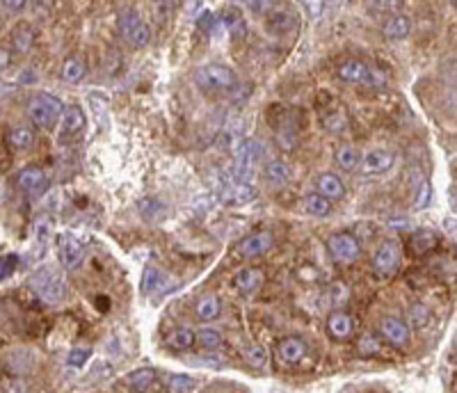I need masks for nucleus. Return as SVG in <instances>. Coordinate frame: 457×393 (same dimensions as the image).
<instances>
[{"instance_id": "f257e3e1", "label": "nucleus", "mask_w": 457, "mask_h": 393, "mask_svg": "<svg viewBox=\"0 0 457 393\" xmlns=\"http://www.w3.org/2000/svg\"><path fill=\"white\" fill-rule=\"evenodd\" d=\"M30 288L39 295V299L49 302V304H58L67 295V286H64V277L60 270L44 265L30 277Z\"/></svg>"}, {"instance_id": "f03ea898", "label": "nucleus", "mask_w": 457, "mask_h": 393, "mask_svg": "<svg viewBox=\"0 0 457 393\" xmlns=\"http://www.w3.org/2000/svg\"><path fill=\"white\" fill-rule=\"evenodd\" d=\"M263 146L259 140H243L236 146L233 153V167H231V181L233 183H250V176L256 167V162L261 160Z\"/></svg>"}, {"instance_id": "7ed1b4c3", "label": "nucleus", "mask_w": 457, "mask_h": 393, "mask_svg": "<svg viewBox=\"0 0 457 393\" xmlns=\"http://www.w3.org/2000/svg\"><path fill=\"white\" fill-rule=\"evenodd\" d=\"M62 110H64V103L53 94H34L30 98V103H27V117H30V122L39 128H51L53 124L60 122L62 117Z\"/></svg>"}, {"instance_id": "20e7f679", "label": "nucleus", "mask_w": 457, "mask_h": 393, "mask_svg": "<svg viewBox=\"0 0 457 393\" xmlns=\"http://www.w3.org/2000/svg\"><path fill=\"white\" fill-rule=\"evenodd\" d=\"M195 80L208 91H231L238 85L236 73L224 64H201L195 69Z\"/></svg>"}, {"instance_id": "39448f33", "label": "nucleus", "mask_w": 457, "mask_h": 393, "mask_svg": "<svg viewBox=\"0 0 457 393\" xmlns=\"http://www.w3.org/2000/svg\"><path fill=\"white\" fill-rule=\"evenodd\" d=\"M338 78L345 82H352V85H384L387 78L380 69H373L368 64H363L359 60H347L338 67Z\"/></svg>"}, {"instance_id": "423d86ee", "label": "nucleus", "mask_w": 457, "mask_h": 393, "mask_svg": "<svg viewBox=\"0 0 457 393\" xmlns=\"http://www.w3.org/2000/svg\"><path fill=\"white\" fill-rule=\"evenodd\" d=\"M119 25H122L124 39L131 46H135V49H144V46L151 41L149 25L142 21V16L137 14V9L126 7L122 12V16H119Z\"/></svg>"}, {"instance_id": "0eeeda50", "label": "nucleus", "mask_w": 457, "mask_h": 393, "mask_svg": "<svg viewBox=\"0 0 457 393\" xmlns=\"http://www.w3.org/2000/svg\"><path fill=\"white\" fill-rule=\"evenodd\" d=\"M60 128H58V142L60 144H71L80 140V135L85 133V126H87V117L82 112V108L78 105H69L62 110V117H60Z\"/></svg>"}, {"instance_id": "6e6552de", "label": "nucleus", "mask_w": 457, "mask_h": 393, "mask_svg": "<svg viewBox=\"0 0 457 393\" xmlns=\"http://www.w3.org/2000/svg\"><path fill=\"white\" fill-rule=\"evenodd\" d=\"M327 252L336 263H354L361 254V245L352 233L341 231V233L329 236Z\"/></svg>"}, {"instance_id": "1a4fd4ad", "label": "nucleus", "mask_w": 457, "mask_h": 393, "mask_svg": "<svg viewBox=\"0 0 457 393\" xmlns=\"http://www.w3.org/2000/svg\"><path fill=\"white\" fill-rule=\"evenodd\" d=\"M400 259H402L400 243L396 240V238H387V240L380 243L378 252H375V256H373V268L380 274H393L398 270Z\"/></svg>"}, {"instance_id": "9d476101", "label": "nucleus", "mask_w": 457, "mask_h": 393, "mask_svg": "<svg viewBox=\"0 0 457 393\" xmlns=\"http://www.w3.org/2000/svg\"><path fill=\"white\" fill-rule=\"evenodd\" d=\"M60 259H62L64 270H69V272L78 270L82 265V261H85V247H82V243L76 236L64 233L60 238Z\"/></svg>"}, {"instance_id": "9b49d317", "label": "nucleus", "mask_w": 457, "mask_h": 393, "mask_svg": "<svg viewBox=\"0 0 457 393\" xmlns=\"http://www.w3.org/2000/svg\"><path fill=\"white\" fill-rule=\"evenodd\" d=\"M272 245H274V236L270 231H256L252 236H247L245 240L238 245V254H240L243 259H256V256L268 252Z\"/></svg>"}, {"instance_id": "f8f14e48", "label": "nucleus", "mask_w": 457, "mask_h": 393, "mask_svg": "<svg viewBox=\"0 0 457 393\" xmlns=\"http://www.w3.org/2000/svg\"><path fill=\"white\" fill-rule=\"evenodd\" d=\"M380 334L387 343L396 345V347H402L407 341H409V327L405 320L400 318H393V316H387L382 318L380 323Z\"/></svg>"}, {"instance_id": "ddd939ff", "label": "nucleus", "mask_w": 457, "mask_h": 393, "mask_svg": "<svg viewBox=\"0 0 457 393\" xmlns=\"http://www.w3.org/2000/svg\"><path fill=\"white\" fill-rule=\"evenodd\" d=\"M393 162H396V155H393L391 151H384V149H373L368 151L361 158V174H384V172H389L393 167Z\"/></svg>"}, {"instance_id": "4468645a", "label": "nucleus", "mask_w": 457, "mask_h": 393, "mask_svg": "<svg viewBox=\"0 0 457 393\" xmlns=\"http://www.w3.org/2000/svg\"><path fill=\"white\" fill-rule=\"evenodd\" d=\"M354 332V318L350 314H345V311H334V314H329L327 318V334L336 338V341H345V338H350Z\"/></svg>"}, {"instance_id": "2eb2a0df", "label": "nucleus", "mask_w": 457, "mask_h": 393, "mask_svg": "<svg viewBox=\"0 0 457 393\" xmlns=\"http://www.w3.org/2000/svg\"><path fill=\"white\" fill-rule=\"evenodd\" d=\"M46 183H49L46 172L41 167H37V165L21 169V174L16 176V186L25 192H30V195H39V192L46 188Z\"/></svg>"}, {"instance_id": "dca6fc26", "label": "nucleus", "mask_w": 457, "mask_h": 393, "mask_svg": "<svg viewBox=\"0 0 457 393\" xmlns=\"http://www.w3.org/2000/svg\"><path fill=\"white\" fill-rule=\"evenodd\" d=\"M316 188H318V195L325 197L327 201H338L345 197V183L332 172L320 174L316 179Z\"/></svg>"}, {"instance_id": "f3484780", "label": "nucleus", "mask_w": 457, "mask_h": 393, "mask_svg": "<svg viewBox=\"0 0 457 393\" xmlns=\"http://www.w3.org/2000/svg\"><path fill=\"white\" fill-rule=\"evenodd\" d=\"M256 197H259V192H256V188L252 186V183H233V181H228V186L222 190V199L226 201V204H250V201H254Z\"/></svg>"}, {"instance_id": "a211bd4d", "label": "nucleus", "mask_w": 457, "mask_h": 393, "mask_svg": "<svg viewBox=\"0 0 457 393\" xmlns=\"http://www.w3.org/2000/svg\"><path fill=\"white\" fill-rule=\"evenodd\" d=\"M277 354L286 363H300L307 356V343L300 336H288L277 345Z\"/></svg>"}, {"instance_id": "6ab92c4d", "label": "nucleus", "mask_w": 457, "mask_h": 393, "mask_svg": "<svg viewBox=\"0 0 457 393\" xmlns=\"http://www.w3.org/2000/svg\"><path fill=\"white\" fill-rule=\"evenodd\" d=\"M292 176V172H290V165L288 162H283V160H270V162H265V167H263V179L270 183V186L274 188H281V186H286V183L290 181Z\"/></svg>"}, {"instance_id": "aec40b11", "label": "nucleus", "mask_w": 457, "mask_h": 393, "mask_svg": "<svg viewBox=\"0 0 457 393\" xmlns=\"http://www.w3.org/2000/svg\"><path fill=\"white\" fill-rule=\"evenodd\" d=\"M34 41H37V34H34V27L30 23H18L12 30V49L18 55L30 53Z\"/></svg>"}, {"instance_id": "412c9836", "label": "nucleus", "mask_w": 457, "mask_h": 393, "mask_svg": "<svg viewBox=\"0 0 457 393\" xmlns=\"http://www.w3.org/2000/svg\"><path fill=\"white\" fill-rule=\"evenodd\" d=\"M263 281H265V274L259 268H245V270L238 272L236 279H233L238 290L247 292V295H250V292H254V290H259Z\"/></svg>"}, {"instance_id": "4be33fe9", "label": "nucleus", "mask_w": 457, "mask_h": 393, "mask_svg": "<svg viewBox=\"0 0 457 393\" xmlns=\"http://www.w3.org/2000/svg\"><path fill=\"white\" fill-rule=\"evenodd\" d=\"M382 32L389 37V39H405L411 32V21L405 14H393L389 16L382 25Z\"/></svg>"}, {"instance_id": "5701e85b", "label": "nucleus", "mask_w": 457, "mask_h": 393, "mask_svg": "<svg viewBox=\"0 0 457 393\" xmlns=\"http://www.w3.org/2000/svg\"><path fill=\"white\" fill-rule=\"evenodd\" d=\"M222 23L226 27V32L231 34V37H243L247 34V25H245V18H243V12L238 9L236 5L231 7H226L224 12H222Z\"/></svg>"}, {"instance_id": "b1692460", "label": "nucleus", "mask_w": 457, "mask_h": 393, "mask_svg": "<svg viewBox=\"0 0 457 393\" xmlns=\"http://www.w3.org/2000/svg\"><path fill=\"white\" fill-rule=\"evenodd\" d=\"M409 245H411V252L414 254H427L430 250L437 247V233L430 231V228H418V231L411 233L409 238Z\"/></svg>"}, {"instance_id": "393cba45", "label": "nucleus", "mask_w": 457, "mask_h": 393, "mask_svg": "<svg viewBox=\"0 0 457 393\" xmlns=\"http://www.w3.org/2000/svg\"><path fill=\"white\" fill-rule=\"evenodd\" d=\"M85 62L80 58H67L62 62V78L64 82H69V85H78V82L85 78Z\"/></svg>"}, {"instance_id": "a878e982", "label": "nucleus", "mask_w": 457, "mask_h": 393, "mask_svg": "<svg viewBox=\"0 0 457 393\" xmlns=\"http://www.w3.org/2000/svg\"><path fill=\"white\" fill-rule=\"evenodd\" d=\"M197 343V332H192L188 327H179L167 336V345L174 350H190Z\"/></svg>"}, {"instance_id": "bb28decb", "label": "nucleus", "mask_w": 457, "mask_h": 393, "mask_svg": "<svg viewBox=\"0 0 457 393\" xmlns=\"http://www.w3.org/2000/svg\"><path fill=\"white\" fill-rule=\"evenodd\" d=\"M302 208H304V213L314 215V217H327L329 213H332V201H327L325 197H320L316 192V195L304 197Z\"/></svg>"}, {"instance_id": "cd10ccee", "label": "nucleus", "mask_w": 457, "mask_h": 393, "mask_svg": "<svg viewBox=\"0 0 457 393\" xmlns=\"http://www.w3.org/2000/svg\"><path fill=\"white\" fill-rule=\"evenodd\" d=\"M7 140H9V144L14 146V149L25 151L34 144V131H32V128H27V126H14L12 131H9Z\"/></svg>"}, {"instance_id": "c85d7f7f", "label": "nucleus", "mask_w": 457, "mask_h": 393, "mask_svg": "<svg viewBox=\"0 0 457 393\" xmlns=\"http://www.w3.org/2000/svg\"><path fill=\"white\" fill-rule=\"evenodd\" d=\"M219 311H222V304H219V299L215 295H204L199 297L197 302V316L199 320H215L219 316Z\"/></svg>"}, {"instance_id": "c756f323", "label": "nucleus", "mask_w": 457, "mask_h": 393, "mask_svg": "<svg viewBox=\"0 0 457 393\" xmlns=\"http://www.w3.org/2000/svg\"><path fill=\"white\" fill-rule=\"evenodd\" d=\"M334 160L341 169H354L359 165V151L352 144H341L334 153Z\"/></svg>"}, {"instance_id": "7c9ffc66", "label": "nucleus", "mask_w": 457, "mask_h": 393, "mask_svg": "<svg viewBox=\"0 0 457 393\" xmlns=\"http://www.w3.org/2000/svg\"><path fill=\"white\" fill-rule=\"evenodd\" d=\"M165 281V274L160 268H146L144 270V277H142V292L144 295H151V292H158L162 288Z\"/></svg>"}, {"instance_id": "2f4dec72", "label": "nucleus", "mask_w": 457, "mask_h": 393, "mask_svg": "<svg viewBox=\"0 0 457 393\" xmlns=\"http://www.w3.org/2000/svg\"><path fill=\"white\" fill-rule=\"evenodd\" d=\"M243 359H245L247 366L261 371V368L268 366V352H265V347H261V345H250V347H245V350H243Z\"/></svg>"}, {"instance_id": "473e14b6", "label": "nucleus", "mask_w": 457, "mask_h": 393, "mask_svg": "<svg viewBox=\"0 0 457 393\" xmlns=\"http://www.w3.org/2000/svg\"><path fill=\"white\" fill-rule=\"evenodd\" d=\"M197 341L201 347H206V350H217V347L222 345V334L213 327H204L197 332Z\"/></svg>"}, {"instance_id": "72a5a7b5", "label": "nucleus", "mask_w": 457, "mask_h": 393, "mask_svg": "<svg viewBox=\"0 0 457 393\" xmlns=\"http://www.w3.org/2000/svg\"><path fill=\"white\" fill-rule=\"evenodd\" d=\"M380 338L371 334V332H366L359 336V341H356V352H359L361 356H373V354H378L380 352Z\"/></svg>"}, {"instance_id": "f704fd0d", "label": "nucleus", "mask_w": 457, "mask_h": 393, "mask_svg": "<svg viewBox=\"0 0 457 393\" xmlns=\"http://www.w3.org/2000/svg\"><path fill=\"white\" fill-rule=\"evenodd\" d=\"M128 384H131L133 389H140V391H144L149 384L155 380V373L153 371H149V368H142V371H133L131 375H128Z\"/></svg>"}, {"instance_id": "c9c22d12", "label": "nucleus", "mask_w": 457, "mask_h": 393, "mask_svg": "<svg viewBox=\"0 0 457 393\" xmlns=\"http://www.w3.org/2000/svg\"><path fill=\"white\" fill-rule=\"evenodd\" d=\"M169 391L172 393H192V389H195V380L190 378V375H172L169 378Z\"/></svg>"}, {"instance_id": "e433bc0d", "label": "nucleus", "mask_w": 457, "mask_h": 393, "mask_svg": "<svg viewBox=\"0 0 457 393\" xmlns=\"http://www.w3.org/2000/svg\"><path fill=\"white\" fill-rule=\"evenodd\" d=\"M345 126H347V119L343 112H329L325 117V128L329 133H343Z\"/></svg>"}, {"instance_id": "4c0bfd02", "label": "nucleus", "mask_w": 457, "mask_h": 393, "mask_svg": "<svg viewBox=\"0 0 457 393\" xmlns=\"http://www.w3.org/2000/svg\"><path fill=\"white\" fill-rule=\"evenodd\" d=\"M91 356V350L89 347H73L67 356V363L73 366V368H82V366L87 363V359Z\"/></svg>"}, {"instance_id": "58836bf2", "label": "nucleus", "mask_w": 457, "mask_h": 393, "mask_svg": "<svg viewBox=\"0 0 457 393\" xmlns=\"http://www.w3.org/2000/svg\"><path fill=\"white\" fill-rule=\"evenodd\" d=\"M250 94H252V82H238V85L231 89V98H233V103L236 105H243L247 98H250Z\"/></svg>"}, {"instance_id": "ea45409f", "label": "nucleus", "mask_w": 457, "mask_h": 393, "mask_svg": "<svg viewBox=\"0 0 457 393\" xmlns=\"http://www.w3.org/2000/svg\"><path fill=\"white\" fill-rule=\"evenodd\" d=\"M292 23H295V21H292V16L288 12H283V9L274 12L272 18H270V27H283V30H286V27H290Z\"/></svg>"}, {"instance_id": "a19ab883", "label": "nucleus", "mask_w": 457, "mask_h": 393, "mask_svg": "<svg viewBox=\"0 0 457 393\" xmlns=\"http://www.w3.org/2000/svg\"><path fill=\"white\" fill-rule=\"evenodd\" d=\"M409 318L414 320L416 325H425V323H427V318H430V311H427L423 304H416V307H411V309H409Z\"/></svg>"}, {"instance_id": "79ce46f5", "label": "nucleus", "mask_w": 457, "mask_h": 393, "mask_svg": "<svg viewBox=\"0 0 457 393\" xmlns=\"http://www.w3.org/2000/svg\"><path fill=\"white\" fill-rule=\"evenodd\" d=\"M16 265V256H0V281H3L7 274H12Z\"/></svg>"}, {"instance_id": "37998d69", "label": "nucleus", "mask_w": 457, "mask_h": 393, "mask_svg": "<svg viewBox=\"0 0 457 393\" xmlns=\"http://www.w3.org/2000/svg\"><path fill=\"white\" fill-rule=\"evenodd\" d=\"M0 387H5V393H25V384L21 380H3Z\"/></svg>"}, {"instance_id": "c03bdc74", "label": "nucleus", "mask_w": 457, "mask_h": 393, "mask_svg": "<svg viewBox=\"0 0 457 393\" xmlns=\"http://www.w3.org/2000/svg\"><path fill=\"white\" fill-rule=\"evenodd\" d=\"M430 192H432V188H430V183L425 181L423 186L418 188V199H416V208H423L427 204V199H430Z\"/></svg>"}, {"instance_id": "a18cd8bd", "label": "nucleus", "mask_w": 457, "mask_h": 393, "mask_svg": "<svg viewBox=\"0 0 457 393\" xmlns=\"http://www.w3.org/2000/svg\"><path fill=\"white\" fill-rule=\"evenodd\" d=\"M9 64H12V53H9V49H3V46H0V71L7 69Z\"/></svg>"}, {"instance_id": "49530a36", "label": "nucleus", "mask_w": 457, "mask_h": 393, "mask_svg": "<svg viewBox=\"0 0 457 393\" xmlns=\"http://www.w3.org/2000/svg\"><path fill=\"white\" fill-rule=\"evenodd\" d=\"M304 7H311V14L318 16V14H323L325 3H304Z\"/></svg>"}, {"instance_id": "de8ad7c7", "label": "nucleus", "mask_w": 457, "mask_h": 393, "mask_svg": "<svg viewBox=\"0 0 457 393\" xmlns=\"http://www.w3.org/2000/svg\"><path fill=\"white\" fill-rule=\"evenodd\" d=\"M3 5L9 9V12H21V9L25 7V3H14V0H12V3H9V0H7V3H3Z\"/></svg>"}]
</instances>
